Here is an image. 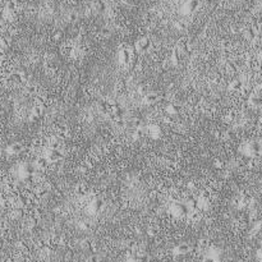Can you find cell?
I'll return each instance as SVG.
<instances>
[{
  "label": "cell",
  "instance_id": "cell-1",
  "mask_svg": "<svg viewBox=\"0 0 262 262\" xmlns=\"http://www.w3.org/2000/svg\"><path fill=\"white\" fill-rule=\"evenodd\" d=\"M261 150H262L261 143L256 141H249L243 146V153L245 156L251 157V159H255V157L258 156L261 153Z\"/></svg>",
  "mask_w": 262,
  "mask_h": 262
},
{
  "label": "cell",
  "instance_id": "cell-2",
  "mask_svg": "<svg viewBox=\"0 0 262 262\" xmlns=\"http://www.w3.org/2000/svg\"><path fill=\"white\" fill-rule=\"evenodd\" d=\"M171 212L174 216H178V217H182V216H187L189 214V207H188L187 203H180V202H176L174 205L171 206Z\"/></svg>",
  "mask_w": 262,
  "mask_h": 262
},
{
  "label": "cell",
  "instance_id": "cell-3",
  "mask_svg": "<svg viewBox=\"0 0 262 262\" xmlns=\"http://www.w3.org/2000/svg\"><path fill=\"white\" fill-rule=\"evenodd\" d=\"M151 49V41L147 37H141L136 42V50L138 53H147Z\"/></svg>",
  "mask_w": 262,
  "mask_h": 262
},
{
  "label": "cell",
  "instance_id": "cell-4",
  "mask_svg": "<svg viewBox=\"0 0 262 262\" xmlns=\"http://www.w3.org/2000/svg\"><path fill=\"white\" fill-rule=\"evenodd\" d=\"M45 157L49 160V163H58L63 157V153L59 148H50Z\"/></svg>",
  "mask_w": 262,
  "mask_h": 262
},
{
  "label": "cell",
  "instance_id": "cell-5",
  "mask_svg": "<svg viewBox=\"0 0 262 262\" xmlns=\"http://www.w3.org/2000/svg\"><path fill=\"white\" fill-rule=\"evenodd\" d=\"M159 99H160V96H159L157 92L150 91L143 96V102H145V105H147V106H152L159 101Z\"/></svg>",
  "mask_w": 262,
  "mask_h": 262
},
{
  "label": "cell",
  "instance_id": "cell-6",
  "mask_svg": "<svg viewBox=\"0 0 262 262\" xmlns=\"http://www.w3.org/2000/svg\"><path fill=\"white\" fill-rule=\"evenodd\" d=\"M130 60H132V53L128 48H120L119 50V61L122 64H129Z\"/></svg>",
  "mask_w": 262,
  "mask_h": 262
},
{
  "label": "cell",
  "instance_id": "cell-7",
  "mask_svg": "<svg viewBox=\"0 0 262 262\" xmlns=\"http://www.w3.org/2000/svg\"><path fill=\"white\" fill-rule=\"evenodd\" d=\"M189 251H191V247L188 243H179L173 248L174 256H184V255H187V253H189Z\"/></svg>",
  "mask_w": 262,
  "mask_h": 262
},
{
  "label": "cell",
  "instance_id": "cell-8",
  "mask_svg": "<svg viewBox=\"0 0 262 262\" xmlns=\"http://www.w3.org/2000/svg\"><path fill=\"white\" fill-rule=\"evenodd\" d=\"M148 132L150 136H151L153 140H160L163 137V130H161V127L157 124H152L148 127Z\"/></svg>",
  "mask_w": 262,
  "mask_h": 262
},
{
  "label": "cell",
  "instance_id": "cell-9",
  "mask_svg": "<svg viewBox=\"0 0 262 262\" xmlns=\"http://www.w3.org/2000/svg\"><path fill=\"white\" fill-rule=\"evenodd\" d=\"M110 115L113 117L114 119L117 118H123V115H124V109L118 105V104H111V111H110Z\"/></svg>",
  "mask_w": 262,
  "mask_h": 262
},
{
  "label": "cell",
  "instance_id": "cell-10",
  "mask_svg": "<svg viewBox=\"0 0 262 262\" xmlns=\"http://www.w3.org/2000/svg\"><path fill=\"white\" fill-rule=\"evenodd\" d=\"M102 206H104V201L101 198H95V199H92L91 201V203H90V211L91 212H100L101 211V209H102Z\"/></svg>",
  "mask_w": 262,
  "mask_h": 262
},
{
  "label": "cell",
  "instance_id": "cell-11",
  "mask_svg": "<svg viewBox=\"0 0 262 262\" xmlns=\"http://www.w3.org/2000/svg\"><path fill=\"white\" fill-rule=\"evenodd\" d=\"M165 113H166V115L174 117V115L180 113V106L178 105V104L171 102V104H169V105H166V107H165Z\"/></svg>",
  "mask_w": 262,
  "mask_h": 262
},
{
  "label": "cell",
  "instance_id": "cell-12",
  "mask_svg": "<svg viewBox=\"0 0 262 262\" xmlns=\"http://www.w3.org/2000/svg\"><path fill=\"white\" fill-rule=\"evenodd\" d=\"M23 150V146L21 142H14V143H12L9 147L6 148V152L9 153V155H17V153L22 152Z\"/></svg>",
  "mask_w": 262,
  "mask_h": 262
},
{
  "label": "cell",
  "instance_id": "cell-13",
  "mask_svg": "<svg viewBox=\"0 0 262 262\" xmlns=\"http://www.w3.org/2000/svg\"><path fill=\"white\" fill-rule=\"evenodd\" d=\"M242 87H243V83H242V81H239V79H234V81H232V82L229 83L228 90H229V91H232V92H238V91H240V90H242Z\"/></svg>",
  "mask_w": 262,
  "mask_h": 262
},
{
  "label": "cell",
  "instance_id": "cell-14",
  "mask_svg": "<svg viewBox=\"0 0 262 262\" xmlns=\"http://www.w3.org/2000/svg\"><path fill=\"white\" fill-rule=\"evenodd\" d=\"M249 104L255 107H260L262 106V95L260 94H255L249 97Z\"/></svg>",
  "mask_w": 262,
  "mask_h": 262
},
{
  "label": "cell",
  "instance_id": "cell-15",
  "mask_svg": "<svg viewBox=\"0 0 262 262\" xmlns=\"http://www.w3.org/2000/svg\"><path fill=\"white\" fill-rule=\"evenodd\" d=\"M42 114H44V107L40 106V105H37V106H35L32 109V113H31V118L30 119H31V120H36V119L42 117Z\"/></svg>",
  "mask_w": 262,
  "mask_h": 262
},
{
  "label": "cell",
  "instance_id": "cell-16",
  "mask_svg": "<svg viewBox=\"0 0 262 262\" xmlns=\"http://www.w3.org/2000/svg\"><path fill=\"white\" fill-rule=\"evenodd\" d=\"M148 258L146 255H137V253H132V256L129 257L128 262H147Z\"/></svg>",
  "mask_w": 262,
  "mask_h": 262
},
{
  "label": "cell",
  "instance_id": "cell-17",
  "mask_svg": "<svg viewBox=\"0 0 262 262\" xmlns=\"http://www.w3.org/2000/svg\"><path fill=\"white\" fill-rule=\"evenodd\" d=\"M197 6H198L197 0H189V1L184 5V9H186V13H192L193 10L197 9Z\"/></svg>",
  "mask_w": 262,
  "mask_h": 262
},
{
  "label": "cell",
  "instance_id": "cell-18",
  "mask_svg": "<svg viewBox=\"0 0 262 262\" xmlns=\"http://www.w3.org/2000/svg\"><path fill=\"white\" fill-rule=\"evenodd\" d=\"M92 8L96 10V12H104L105 10V3L102 1V0H94V3H92Z\"/></svg>",
  "mask_w": 262,
  "mask_h": 262
},
{
  "label": "cell",
  "instance_id": "cell-19",
  "mask_svg": "<svg viewBox=\"0 0 262 262\" xmlns=\"http://www.w3.org/2000/svg\"><path fill=\"white\" fill-rule=\"evenodd\" d=\"M36 165L38 169H46L49 166V160L46 157H38L36 160Z\"/></svg>",
  "mask_w": 262,
  "mask_h": 262
},
{
  "label": "cell",
  "instance_id": "cell-20",
  "mask_svg": "<svg viewBox=\"0 0 262 262\" xmlns=\"http://www.w3.org/2000/svg\"><path fill=\"white\" fill-rule=\"evenodd\" d=\"M180 59H182V55H180V50L179 49H175L173 50V54H171V60L174 64H179Z\"/></svg>",
  "mask_w": 262,
  "mask_h": 262
},
{
  "label": "cell",
  "instance_id": "cell-21",
  "mask_svg": "<svg viewBox=\"0 0 262 262\" xmlns=\"http://www.w3.org/2000/svg\"><path fill=\"white\" fill-rule=\"evenodd\" d=\"M143 137H145L143 129H142V128L134 129V132H133V138H134V140H136V141H140V140H142Z\"/></svg>",
  "mask_w": 262,
  "mask_h": 262
},
{
  "label": "cell",
  "instance_id": "cell-22",
  "mask_svg": "<svg viewBox=\"0 0 262 262\" xmlns=\"http://www.w3.org/2000/svg\"><path fill=\"white\" fill-rule=\"evenodd\" d=\"M212 165H214L215 169H219V170H221V169L225 168V163H224V161H222L221 159H215L214 163H212Z\"/></svg>",
  "mask_w": 262,
  "mask_h": 262
},
{
  "label": "cell",
  "instance_id": "cell-23",
  "mask_svg": "<svg viewBox=\"0 0 262 262\" xmlns=\"http://www.w3.org/2000/svg\"><path fill=\"white\" fill-rule=\"evenodd\" d=\"M90 169H91V166H90V164H88L87 161H83V163L79 165V171L83 173V174H86V173L90 170Z\"/></svg>",
  "mask_w": 262,
  "mask_h": 262
},
{
  "label": "cell",
  "instance_id": "cell-24",
  "mask_svg": "<svg viewBox=\"0 0 262 262\" xmlns=\"http://www.w3.org/2000/svg\"><path fill=\"white\" fill-rule=\"evenodd\" d=\"M114 125H115V127H118V128H122V127H124V125H125L124 119H123V118H117V119H114Z\"/></svg>",
  "mask_w": 262,
  "mask_h": 262
},
{
  "label": "cell",
  "instance_id": "cell-25",
  "mask_svg": "<svg viewBox=\"0 0 262 262\" xmlns=\"http://www.w3.org/2000/svg\"><path fill=\"white\" fill-rule=\"evenodd\" d=\"M132 127H134L136 129L142 128V120H141L140 118H134L133 120H132Z\"/></svg>",
  "mask_w": 262,
  "mask_h": 262
},
{
  "label": "cell",
  "instance_id": "cell-26",
  "mask_svg": "<svg viewBox=\"0 0 262 262\" xmlns=\"http://www.w3.org/2000/svg\"><path fill=\"white\" fill-rule=\"evenodd\" d=\"M100 35H101L102 37H109L111 35V30L107 28V27H104V28H101V31H100Z\"/></svg>",
  "mask_w": 262,
  "mask_h": 262
},
{
  "label": "cell",
  "instance_id": "cell-27",
  "mask_svg": "<svg viewBox=\"0 0 262 262\" xmlns=\"http://www.w3.org/2000/svg\"><path fill=\"white\" fill-rule=\"evenodd\" d=\"M202 262H217V260L214 256H205L202 258Z\"/></svg>",
  "mask_w": 262,
  "mask_h": 262
},
{
  "label": "cell",
  "instance_id": "cell-28",
  "mask_svg": "<svg viewBox=\"0 0 262 262\" xmlns=\"http://www.w3.org/2000/svg\"><path fill=\"white\" fill-rule=\"evenodd\" d=\"M137 92H138L140 95H143V96H145L146 94H147V87H146L145 84H143V86H140V87H138V91H137Z\"/></svg>",
  "mask_w": 262,
  "mask_h": 262
},
{
  "label": "cell",
  "instance_id": "cell-29",
  "mask_svg": "<svg viewBox=\"0 0 262 262\" xmlns=\"http://www.w3.org/2000/svg\"><path fill=\"white\" fill-rule=\"evenodd\" d=\"M164 123H165V124H171V123H173V117H170V115H165V117H164Z\"/></svg>",
  "mask_w": 262,
  "mask_h": 262
},
{
  "label": "cell",
  "instance_id": "cell-30",
  "mask_svg": "<svg viewBox=\"0 0 262 262\" xmlns=\"http://www.w3.org/2000/svg\"><path fill=\"white\" fill-rule=\"evenodd\" d=\"M77 191H78L81 194H84V193L87 192V188L84 187V186H78V187H77Z\"/></svg>",
  "mask_w": 262,
  "mask_h": 262
},
{
  "label": "cell",
  "instance_id": "cell-31",
  "mask_svg": "<svg viewBox=\"0 0 262 262\" xmlns=\"http://www.w3.org/2000/svg\"><path fill=\"white\" fill-rule=\"evenodd\" d=\"M256 257H257V260H258L260 262H262V248H260L258 251L256 252Z\"/></svg>",
  "mask_w": 262,
  "mask_h": 262
},
{
  "label": "cell",
  "instance_id": "cell-32",
  "mask_svg": "<svg viewBox=\"0 0 262 262\" xmlns=\"http://www.w3.org/2000/svg\"><path fill=\"white\" fill-rule=\"evenodd\" d=\"M60 38H61V32L60 31H56L55 35H54V40L58 41V40H60Z\"/></svg>",
  "mask_w": 262,
  "mask_h": 262
},
{
  "label": "cell",
  "instance_id": "cell-33",
  "mask_svg": "<svg viewBox=\"0 0 262 262\" xmlns=\"http://www.w3.org/2000/svg\"><path fill=\"white\" fill-rule=\"evenodd\" d=\"M156 233H157V230H156V229H152V228H151V229H148V235H150V237H155V235H156Z\"/></svg>",
  "mask_w": 262,
  "mask_h": 262
},
{
  "label": "cell",
  "instance_id": "cell-34",
  "mask_svg": "<svg viewBox=\"0 0 262 262\" xmlns=\"http://www.w3.org/2000/svg\"><path fill=\"white\" fill-rule=\"evenodd\" d=\"M68 18H69V21H71V22H74L76 19H77V14L72 13V14H69V15H68Z\"/></svg>",
  "mask_w": 262,
  "mask_h": 262
},
{
  "label": "cell",
  "instance_id": "cell-35",
  "mask_svg": "<svg viewBox=\"0 0 262 262\" xmlns=\"http://www.w3.org/2000/svg\"><path fill=\"white\" fill-rule=\"evenodd\" d=\"M260 143H261V146H262V140H261V142H260Z\"/></svg>",
  "mask_w": 262,
  "mask_h": 262
}]
</instances>
